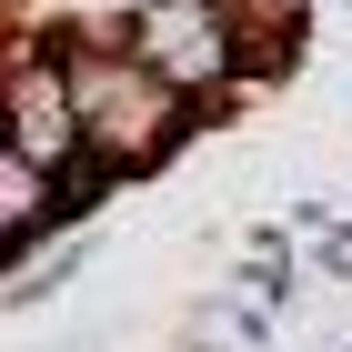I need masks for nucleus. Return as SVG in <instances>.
I'll return each instance as SVG.
<instances>
[{
    "label": "nucleus",
    "instance_id": "f257e3e1",
    "mask_svg": "<svg viewBox=\"0 0 352 352\" xmlns=\"http://www.w3.org/2000/svg\"><path fill=\"white\" fill-rule=\"evenodd\" d=\"M51 41H60V60H71L81 131H91V171H101V182H141V171H162L171 151L201 131V111H191L171 81H151L121 30H51Z\"/></svg>",
    "mask_w": 352,
    "mask_h": 352
},
{
    "label": "nucleus",
    "instance_id": "f03ea898",
    "mask_svg": "<svg viewBox=\"0 0 352 352\" xmlns=\"http://www.w3.org/2000/svg\"><path fill=\"white\" fill-rule=\"evenodd\" d=\"M121 41H131V60L151 71V81H171L201 121L232 111L252 81H262V51H252L242 0H141L131 21H121Z\"/></svg>",
    "mask_w": 352,
    "mask_h": 352
},
{
    "label": "nucleus",
    "instance_id": "7ed1b4c3",
    "mask_svg": "<svg viewBox=\"0 0 352 352\" xmlns=\"http://www.w3.org/2000/svg\"><path fill=\"white\" fill-rule=\"evenodd\" d=\"M0 101H10V131H0V151H21V162H41L51 182H71V212L91 221V201H101V171H91V131H81V91H71V60H60V41H41V30H10V51H0Z\"/></svg>",
    "mask_w": 352,
    "mask_h": 352
}]
</instances>
